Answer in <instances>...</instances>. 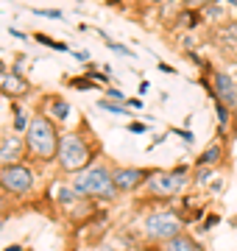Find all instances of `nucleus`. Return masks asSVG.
Returning <instances> with one entry per match:
<instances>
[{
	"mask_svg": "<svg viewBox=\"0 0 237 251\" xmlns=\"http://www.w3.org/2000/svg\"><path fill=\"white\" fill-rule=\"evenodd\" d=\"M215 95H218L220 103H226V106H232V109L237 106V87L226 73H218V75H215Z\"/></svg>",
	"mask_w": 237,
	"mask_h": 251,
	"instance_id": "7",
	"label": "nucleus"
},
{
	"mask_svg": "<svg viewBox=\"0 0 237 251\" xmlns=\"http://www.w3.org/2000/svg\"><path fill=\"white\" fill-rule=\"evenodd\" d=\"M204 179H210V168H201L198 176H195V181H204Z\"/></svg>",
	"mask_w": 237,
	"mask_h": 251,
	"instance_id": "20",
	"label": "nucleus"
},
{
	"mask_svg": "<svg viewBox=\"0 0 237 251\" xmlns=\"http://www.w3.org/2000/svg\"><path fill=\"white\" fill-rule=\"evenodd\" d=\"M37 14H42V17H53V20H59L62 17V11H56V9H34Z\"/></svg>",
	"mask_w": 237,
	"mask_h": 251,
	"instance_id": "16",
	"label": "nucleus"
},
{
	"mask_svg": "<svg viewBox=\"0 0 237 251\" xmlns=\"http://www.w3.org/2000/svg\"><path fill=\"white\" fill-rule=\"evenodd\" d=\"M106 95H109V100H115V103L123 100V92H120V90H106Z\"/></svg>",
	"mask_w": 237,
	"mask_h": 251,
	"instance_id": "18",
	"label": "nucleus"
},
{
	"mask_svg": "<svg viewBox=\"0 0 237 251\" xmlns=\"http://www.w3.org/2000/svg\"><path fill=\"white\" fill-rule=\"evenodd\" d=\"M218 120H220V126H226V112H223V106H218Z\"/></svg>",
	"mask_w": 237,
	"mask_h": 251,
	"instance_id": "22",
	"label": "nucleus"
},
{
	"mask_svg": "<svg viewBox=\"0 0 237 251\" xmlns=\"http://www.w3.org/2000/svg\"><path fill=\"white\" fill-rule=\"evenodd\" d=\"M128 128H131V131H145V126H142V123H131Z\"/></svg>",
	"mask_w": 237,
	"mask_h": 251,
	"instance_id": "23",
	"label": "nucleus"
},
{
	"mask_svg": "<svg viewBox=\"0 0 237 251\" xmlns=\"http://www.w3.org/2000/svg\"><path fill=\"white\" fill-rule=\"evenodd\" d=\"M3 90L9 92V95H20V92H25V81L17 78V75H6V81H3Z\"/></svg>",
	"mask_w": 237,
	"mask_h": 251,
	"instance_id": "11",
	"label": "nucleus"
},
{
	"mask_svg": "<svg viewBox=\"0 0 237 251\" xmlns=\"http://www.w3.org/2000/svg\"><path fill=\"white\" fill-rule=\"evenodd\" d=\"M167 251H201V246L195 240H190V237H173V240L167 243Z\"/></svg>",
	"mask_w": 237,
	"mask_h": 251,
	"instance_id": "10",
	"label": "nucleus"
},
{
	"mask_svg": "<svg viewBox=\"0 0 237 251\" xmlns=\"http://www.w3.org/2000/svg\"><path fill=\"white\" fill-rule=\"evenodd\" d=\"M98 106H100V109H106V112H112V115H126V106H120V103H115V100L100 98V100H98Z\"/></svg>",
	"mask_w": 237,
	"mask_h": 251,
	"instance_id": "13",
	"label": "nucleus"
},
{
	"mask_svg": "<svg viewBox=\"0 0 237 251\" xmlns=\"http://www.w3.org/2000/svg\"><path fill=\"white\" fill-rule=\"evenodd\" d=\"M6 251H20V246H9V249H6Z\"/></svg>",
	"mask_w": 237,
	"mask_h": 251,
	"instance_id": "25",
	"label": "nucleus"
},
{
	"mask_svg": "<svg viewBox=\"0 0 237 251\" xmlns=\"http://www.w3.org/2000/svg\"><path fill=\"white\" fill-rule=\"evenodd\" d=\"M3 81H6V75H3V70H0V87H3Z\"/></svg>",
	"mask_w": 237,
	"mask_h": 251,
	"instance_id": "26",
	"label": "nucleus"
},
{
	"mask_svg": "<svg viewBox=\"0 0 237 251\" xmlns=\"http://www.w3.org/2000/svg\"><path fill=\"white\" fill-rule=\"evenodd\" d=\"M176 134H182V137H184V140H187V143H192V140H195V137H192V134H190V131H176Z\"/></svg>",
	"mask_w": 237,
	"mask_h": 251,
	"instance_id": "24",
	"label": "nucleus"
},
{
	"mask_svg": "<svg viewBox=\"0 0 237 251\" xmlns=\"http://www.w3.org/2000/svg\"><path fill=\"white\" fill-rule=\"evenodd\" d=\"M28 120H25V112H14V128H17V131H23V128H25L28 131Z\"/></svg>",
	"mask_w": 237,
	"mask_h": 251,
	"instance_id": "15",
	"label": "nucleus"
},
{
	"mask_svg": "<svg viewBox=\"0 0 237 251\" xmlns=\"http://www.w3.org/2000/svg\"><path fill=\"white\" fill-rule=\"evenodd\" d=\"M31 184H34V176L25 165H3L0 168V187L3 190L23 196V193L31 190Z\"/></svg>",
	"mask_w": 237,
	"mask_h": 251,
	"instance_id": "5",
	"label": "nucleus"
},
{
	"mask_svg": "<svg viewBox=\"0 0 237 251\" xmlns=\"http://www.w3.org/2000/svg\"><path fill=\"white\" fill-rule=\"evenodd\" d=\"M67 112H70V106H67L64 100H56V103H53V115L59 117V120H64V117H67Z\"/></svg>",
	"mask_w": 237,
	"mask_h": 251,
	"instance_id": "14",
	"label": "nucleus"
},
{
	"mask_svg": "<svg viewBox=\"0 0 237 251\" xmlns=\"http://www.w3.org/2000/svg\"><path fill=\"white\" fill-rule=\"evenodd\" d=\"M148 187H151V193H156V196H176L179 190L187 184V173L184 171H167V173H151L148 176Z\"/></svg>",
	"mask_w": 237,
	"mask_h": 251,
	"instance_id": "6",
	"label": "nucleus"
},
{
	"mask_svg": "<svg viewBox=\"0 0 237 251\" xmlns=\"http://www.w3.org/2000/svg\"><path fill=\"white\" fill-rule=\"evenodd\" d=\"M100 251H115V249H100Z\"/></svg>",
	"mask_w": 237,
	"mask_h": 251,
	"instance_id": "27",
	"label": "nucleus"
},
{
	"mask_svg": "<svg viewBox=\"0 0 237 251\" xmlns=\"http://www.w3.org/2000/svg\"><path fill=\"white\" fill-rule=\"evenodd\" d=\"M59 201H73V193L70 190H59Z\"/></svg>",
	"mask_w": 237,
	"mask_h": 251,
	"instance_id": "19",
	"label": "nucleus"
},
{
	"mask_svg": "<svg viewBox=\"0 0 237 251\" xmlns=\"http://www.w3.org/2000/svg\"><path fill=\"white\" fill-rule=\"evenodd\" d=\"M20 151H23V143H20V137H9V140L3 143V148H0V162L11 165V159H17Z\"/></svg>",
	"mask_w": 237,
	"mask_h": 251,
	"instance_id": "9",
	"label": "nucleus"
},
{
	"mask_svg": "<svg viewBox=\"0 0 237 251\" xmlns=\"http://www.w3.org/2000/svg\"><path fill=\"white\" fill-rule=\"evenodd\" d=\"M112 50H118V53H123V56H134V53H131V50H128V48L126 45H118V42H112Z\"/></svg>",
	"mask_w": 237,
	"mask_h": 251,
	"instance_id": "17",
	"label": "nucleus"
},
{
	"mask_svg": "<svg viewBox=\"0 0 237 251\" xmlns=\"http://www.w3.org/2000/svg\"><path fill=\"white\" fill-rule=\"evenodd\" d=\"M73 190L81 193V196H112L115 193V179L103 168H90V171H84L75 176Z\"/></svg>",
	"mask_w": 237,
	"mask_h": 251,
	"instance_id": "2",
	"label": "nucleus"
},
{
	"mask_svg": "<svg viewBox=\"0 0 237 251\" xmlns=\"http://www.w3.org/2000/svg\"><path fill=\"white\" fill-rule=\"evenodd\" d=\"M179 229H182V221L173 212H156L145 221V232L151 240H173L179 237Z\"/></svg>",
	"mask_w": 237,
	"mask_h": 251,
	"instance_id": "4",
	"label": "nucleus"
},
{
	"mask_svg": "<svg viewBox=\"0 0 237 251\" xmlns=\"http://www.w3.org/2000/svg\"><path fill=\"white\" fill-rule=\"evenodd\" d=\"M215 224H218V215H210L207 221H204V229H212Z\"/></svg>",
	"mask_w": 237,
	"mask_h": 251,
	"instance_id": "21",
	"label": "nucleus"
},
{
	"mask_svg": "<svg viewBox=\"0 0 237 251\" xmlns=\"http://www.w3.org/2000/svg\"><path fill=\"white\" fill-rule=\"evenodd\" d=\"M148 173L140 171V168H120L118 173H112V179H115V190H134L140 181L145 179Z\"/></svg>",
	"mask_w": 237,
	"mask_h": 251,
	"instance_id": "8",
	"label": "nucleus"
},
{
	"mask_svg": "<svg viewBox=\"0 0 237 251\" xmlns=\"http://www.w3.org/2000/svg\"><path fill=\"white\" fill-rule=\"evenodd\" d=\"M218 156H220V148H218V145H212V148H207V151L198 156V165H212Z\"/></svg>",
	"mask_w": 237,
	"mask_h": 251,
	"instance_id": "12",
	"label": "nucleus"
},
{
	"mask_svg": "<svg viewBox=\"0 0 237 251\" xmlns=\"http://www.w3.org/2000/svg\"><path fill=\"white\" fill-rule=\"evenodd\" d=\"M90 162V148L84 145V140L78 134H64L62 137V148H59V165L64 171H81L84 165Z\"/></svg>",
	"mask_w": 237,
	"mask_h": 251,
	"instance_id": "3",
	"label": "nucleus"
},
{
	"mask_svg": "<svg viewBox=\"0 0 237 251\" xmlns=\"http://www.w3.org/2000/svg\"><path fill=\"white\" fill-rule=\"evenodd\" d=\"M25 140H28V148L37 156H42V159H50L59 151V134H56L53 123L42 115H37L31 120V126H28V131H25Z\"/></svg>",
	"mask_w": 237,
	"mask_h": 251,
	"instance_id": "1",
	"label": "nucleus"
}]
</instances>
